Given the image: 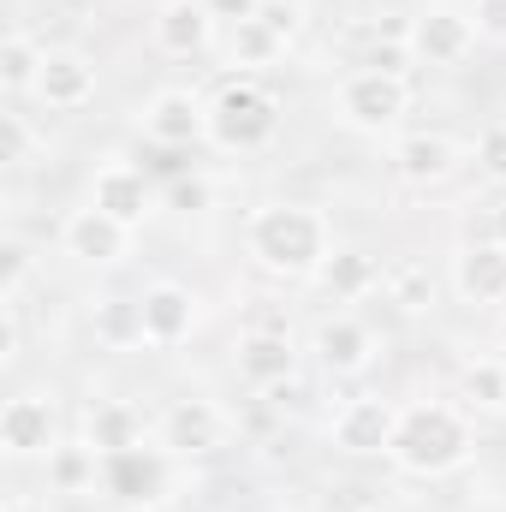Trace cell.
I'll return each instance as SVG.
<instances>
[{
	"label": "cell",
	"instance_id": "6da1fadb",
	"mask_svg": "<svg viewBox=\"0 0 506 512\" xmlns=\"http://www.w3.org/2000/svg\"><path fill=\"white\" fill-rule=\"evenodd\" d=\"M471 447H477V429H471V417L459 405H447V399H411V405H399L387 459L405 477H429L435 483V477L465 471Z\"/></svg>",
	"mask_w": 506,
	"mask_h": 512
},
{
	"label": "cell",
	"instance_id": "7a4b0ae2",
	"mask_svg": "<svg viewBox=\"0 0 506 512\" xmlns=\"http://www.w3.org/2000/svg\"><path fill=\"white\" fill-rule=\"evenodd\" d=\"M245 251L262 274L316 280V268L334 251V233H328L322 209H310V203H262L245 221Z\"/></svg>",
	"mask_w": 506,
	"mask_h": 512
},
{
	"label": "cell",
	"instance_id": "3957f363",
	"mask_svg": "<svg viewBox=\"0 0 506 512\" xmlns=\"http://www.w3.org/2000/svg\"><path fill=\"white\" fill-rule=\"evenodd\" d=\"M280 137V96L268 84H256L251 72L227 78L209 96V143L227 155H256Z\"/></svg>",
	"mask_w": 506,
	"mask_h": 512
},
{
	"label": "cell",
	"instance_id": "277c9868",
	"mask_svg": "<svg viewBox=\"0 0 506 512\" xmlns=\"http://www.w3.org/2000/svg\"><path fill=\"white\" fill-rule=\"evenodd\" d=\"M405 108H411L405 72H370V66H358V72H346L334 84V120L346 131H364V137L399 131Z\"/></svg>",
	"mask_w": 506,
	"mask_h": 512
},
{
	"label": "cell",
	"instance_id": "5b68a950",
	"mask_svg": "<svg viewBox=\"0 0 506 512\" xmlns=\"http://www.w3.org/2000/svg\"><path fill=\"white\" fill-rule=\"evenodd\" d=\"M167 483H173V453L167 447L137 441V447H120V453H102V489H108V501L149 507V501L167 495Z\"/></svg>",
	"mask_w": 506,
	"mask_h": 512
},
{
	"label": "cell",
	"instance_id": "8992f818",
	"mask_svg": "<svg viewBox=\"0 0 506 512\" xmlns=\"http://www.w3.org/2000/svg\"><path fill=\"white\" fill-rule=\"evenodd\" d=\"M0 447H6V459H48L60 447L54 393H12L0 411Z\"/></svg>",
	"mask_w": 506,
	"mask_h": 512
},
{
	"label": "cell",
	"instance_id": "52a82bcc",
	"mask_svg": "<svg viewBox=\"0 0 506 512\" xmlns=\"http://www.w3.org/2000/svg\"><path fill=\"white\" fill-rule=\"evenodd\" d=\"M227 429H233L227 411L215 399H197V393H185V399H173L161 411V447L173 459H203V453L227 447Z\"/></svg>",
	"mask_w": 506,
	"mask_h": 512
},
{
	"label": "cell",
	"instance_id": "ba28073f",
	"mask_svg": "<svg viewBox=\"0 0 506 512\" xmlns=\"http://www.w3.org/2000/svg\"><path fill=\"white\" fill-rule=\"evenodd\" d=\"M137 126L149 143H167V149H191L209 137V102L191 96V90H155L137 114Z\"/></svg>",
	"mask_w": 506,
	"mask_h": 512
},
{
	"label": "cell",
	"instance_id": "9c48e42d",
	"mask_svg": "<svg viewBox=\"0 0 506 512\" xmlns=\"http://www.w3.org/2000/svg\"><path fill=\"white\" fill-rule=\"evenodd\" d=\"M477 42L483 36H477L471 12H459V6H429V12L411 18V54L423 66H459Z\"/></svg>",
	"mask_w": 506,
	"mask_h": 512
},
{
	"label": "cell",
	"instance_id": "30bf717a",
	"mask_svg": "<svg viewBox=\"0 0 506 512\" xmlns=\"http://www.w3.org/2000/svg\"><path fill=\"white\" fill-rule=\"evenodd\" d=\"M137 310H143V340H149V346H179V340H191L197 322H203V298H197L191 286H179V280H155V286L137 298Z\"/></svg>",
	"mask_w": 506,
	"mask_h": 512
},
{
	"label": "cell",
	"instance_id": "8fae6325",
	"mask_svg": "<svg viewBox=\"0 0 506 512\" xmlns=\"http://www.w3.org/2000/svg\"><path fill=\"white\" fill-rule=\"evenodd\" d=\"M393 423H399V411L376 399V393H364V399H346L340 411H334V423H328V441L340 447V453H352V459H370V453H387L393 447Z\"/></svg>",
	"mask_w": 506,
	"mask_h": 512
},
{
	"label": "cell",
	"instance_id": "7c38bea8",
	"mask_svg": "<svg viewBox=\"0 0 506 512\" xmlns=\"http://www.w3.org/2000/svg\"><path fill=\"white\" fill-rule=\"evenodd\" d=\"M381 340L370 322H358L352 310H340V316H322L316 322V358H322V370L328 376H364L370 364H376Z\"/></svg>",
	"mask_w": 506,
	"mask_h": 512
},
{
	"label": "cell",
	"instance_id": "4fadbf2b",
	"mask_svg": "<svg viewBox=\"0 0 506 512\" xmlns=\"http://www.w3.org/2000/svg\"><path fill=\"white\" fill-rule=\"evenodd\" d=\"M60 245H66L72 262H84V268H114V262L131 251V227L114 221V215H102V209L90 203V209H72V215H66Z\"/></svg>",
	"mask_w": 506,
	"mask_h": 512
},
{
	"label": "cell",
	"instance_id": "5bb4252c",
	"mask_svg": "<svg viewBox=\"0 0 506 512\" xmlns=\"http://www.w3.org/2000/svg\"><path fill=\"white\" fill-rule=\"evenodd\" d=\"M233 364H239V376H245L256 393H274V387H286L298 376V346H292L286 328H245Z\"/></svg>",
	"mask_w": 506,
	"mask_h": 512
},
{
	"label": "cell",
	"instance_id": "9a60e30c",
	"mask_svg": "<svg viewBox=\"0 0 506 512\" xmlns=\"http://www.w3.org/2000/svg\"><path fill=\"white\" fill-rule=\"evenodd\" d=\"M90 203L102 209V215H114V221H126L131 233L155 215V185L143 179V167H131V161H108V167H96V179H90Z\"/></svg>",
	"mask_w": 506,
	"mask_h": 512
},
{
	"label": "cell",
	"instance_id": "2e32d148",
	"mask_svg": "<svg viewBox=\"0 0 506 512\" xmlns=\"http://www.w3.org/2000/svg\"><path fill=\"white\" fill-rule=\"evenodd\" d=\"M42 108H54V114H72V108H84L90 96H96V60L90 54H78V48H48V60H42V78H36V90H30Z\"/></svg>",
	"mask_w": 506,
	"mask_h": 512
},
{
	"label": "cell",
	"instance_id": "e0dca14e",
	"mask_svg": "<svg viewBox=\"0 0 506 512\" xmlns=\"http://www.w3.org/2000/svg\"><path fill=\"white\" fill-rule=\"evenodd\" d=\"M149 36H155V48H161L167 60H197V54L215 48V12H209L203 0H167V6L155 12Z\"/></svg>",
	"mask_w": 506,
	"mask_h": 512
},
{
	"label": "cell",
	"instance_id": "ac0fdd59",
	"mask_svg": "<svg viewBox=\"0 0 506 512\" xmlns=\"http://www.w3.org/2000/svg\"><path fill=\"white\" fill-rule=\"evenodd\" d=\"M453 167H459V143L447 131H405L393 143V173L405 185H441L453 179Z\"/></svg>",
	"mask_w": 506,
	"mask_h": 512
},
{
	"label": "cell",
	"instance_id": "d6986e66",
	"mask_svg": "<svg viewBox=\"0 0 506 512\" xmlns=\"http://www.w3.org/2000/svg\"><path fill=\"white\" fill-rule=\"evenodd\" d=\"M453 292L465 304H506V245H465L453 256Z\"/></svg>",
	"mask_w": 506,
	"mask_h": 512
},
{
	"label": "cell",
	"instance_id": "ffe728a7",
	"mask_svg": "<svg viewBox=\"0 0 506 512\" xmlns=\"http://www.w3.org/2000/svg\"><path fill=\"white\" fill-rule=\"evenodd\" d=\"M316 280H322V292L328 298H340V304H352V298H370L381 280H387V268H381L376 251H364V245H334L328 262L316 268Z\"/></svg>",
	"mask_w": 506,
	"mask_h": 512
},
{
	"label": "cell",
	"instance_id": "44dd1931",
	"mask_svg": "<svg viewBox=\"0 0 506 512\" xmlns=\"http://www.w3.org/2000/svg\"><path fill=\"white\" fill-rule=\"evenodd\" d=\"M84 441L96 447V453H120V447H137L143 441V417L120 405V399H90V411H84Z\"/></svg>",
	"mask_w": 506,
	"mask_h": 512
},
{
	"label": "cell",
	"instance_id": "7402d4cb",
	"mask_svg": "<svg viewBox=\"0 0 506 512\" xmlns=\"http://www.w3.org/2000/svg\"><path fill=\"white\" fill-rule=\"evenodd\" d=\"M48 483H54L60 495L96 489V483H102V453H96L90 441H60V447L48 453Z\"/></svg>",
	"mask_w": 506,
	"mask_h": 512
},
{
	"label": "cell",
	"instance_id": "603a6c76",
	"mask_svg": "<svg viewBox=\"0 0 506 512\" xmlns=\"http://www.w3.org/2000/svg\"><path fill=\"white\" fill-rule=\"evenodd\" d=\"M459 399L483 417H506V358H471L459 370Z\"/></svg>",
	"mask_w": 506,
	"mask_h": 512
},
{
	"label": "cell",
	"instance_id": "cb8c5ba5",
	"mask_svg": "<svg viewBox=\"0 0 506 512\" xmlns=\"http://www.w3.org/2000/svg\"><path fill=\"white\" fill-rule=\"evenodd\" d=\"M42 60H48V48H36L24 30H12V36L0 42V90H6V96H30L36 78H42Z\"/></svg>",
	"mask_w": 506,
	"mask_h": 512
},
{
	"label": "cell",
	"instance_id": "d4e9b609",
	"mask_svg": "<svg viewBox=\"0 0 506 512\" xmlns=\"http://www.w3.org/2000/svg\"><path fill=\"white\" fill-rule=\"evenodd\" d=\"M227 54H233V66H239V72H262V66H274V60L286 54V36H280V30H268L262 18H245V24H233Z\"/></svg>",
	"mask_w": 506,
	"mask_h": 512
},
{
	"label": "cell",
	"instance_id": "484cf974",
	"mask_svg": "<svg viewBox=\"0 0 506 512\" xmlns=\"http://www.w3.org/2000/svg\"><path fill=\"white\" fill-rule=\"evenodd\" d=\"M96 340L102 346H143V310H137V298H102L96 304Z\"/></svg>",
	"mask_w": 506,
	"mask_h": 512
},
{
	"label": "cell",
	"instance_id": "4316f807",
	"mask_svg": "<svg viewBox=\"0 0 506 512\" xmlns=\"http://www.w3.org/2000/svg\"><path fill=\"white\" fill-rule=\"evenodd\" d=\"M381 286H387V298H393L405 316H417V310H429V304H435V280H429V268H423V262H393Z\"/></svg>",
	"mask_w": 506,
	"mask_h": 512
},
{
	"label": "cell",
	"instance_id": "83f0119b",
	"mask_svg": "<svg viewBox=\"0 0 506 512\" xmlns=\"http://www.w3.org/2000/svg\"><path fill=\"white\" fill-rule=\"evenodd\" d=\"M36 131H30V120L24 114H0V161L6 167H30L36 161Z\"/></svg>",
	"mask_w": 506,
	"mask_h": 512
},
{
	"label": "cell",
	"instance_id": "f1b7e54d",
	"mask_svg": "<svg viewBox=\"0 0 506 512\" xmlns=\"http://www.w3.org/2000/svg\"><path fill=\"white\" fill-rule=\"evenodd\" d=\"M24 280H30V251L6 239L0 245V304H24Z\"/></svg>",
	"mask_w": 506,
	"mask_h": 512
},
{
	"label": "cell",
	"instance_id": "f546056e",
	"mask_svg": "<svg viewBox=\"0 0 506 512\" xmlns=\"http://www.w3.org/2000/svg\"><path fill=\"white\" fill-rule=\"evenodd\" d=\"M477 167H483L489 185H506V120L477 137Z\"/></svg>",
	"mask_w": 506,
	"mask_h": 512
},
{
	"label": "cell",
	"instance_id": "4dcf8cb0",
	"mask_svg": "<svg viewBox=\"0 0 506 512\" xmlns=\"http://www.w3.org/2000/svg\"><path fill=\"white\" fill-rule=\"evenodd\" d=\"M167 197H173V209H185V215H203L215 191H209V179H203V173H185V179H173V191H167Z\"/></svg>",
	"mask_w": 506,
	"mask_h": 512
},
{
	"label": "cell",
	"instance_id": "1f68e13d",
	"mask_svg": "<svg viewBox=\"0 0 506 512\" xmlns=\"http://www.w3.org/2000/svg\"><path fill=\"white\" fill-rule=\"evenodd\" d=\"M471 24L483 42H501L506 48V0H471Z\"/></svg>",
	"mask_w": 506,
	"mask_h": 512
},
{
	"label": "cell",
	"instance_id": "d6a6232c",
	"mask_svg": "<svg viewBox=\"0 0 506 512\" xmlns=\"http://www.w3.org/2000/svg\"><path fill=\"white\" fill-rule=\"evenodd\" d=\"M268 30H280L286 42L298 36V24H304V12H298V0H262V12H256Z\"/></svg>",
	"mask_w": 506,
	"mask_h": 512
},
{
	"label": "cell",
	"instance_id": "836d02e7",
	"mask_svg": "<svg viewBox=\"0 0 506 512\" xmlns=\"http://www.w3.org/2000/svg\"><path fill=\"white\" fill-rule=\"evenodd\" d=\"M18 310H24V304H0V364H18V346H24Z\"/></svg>",
	"mask_w": 506,
	"mask_h": 512
},
{
	"label": "cell",
	"instance_id": "e575fe53",
	"mask_svg": "<svg viewBox=\"0 0 506 512\" xmlns=\"http://www.w3.org/2000/svg\"><path fill=\"white\" fill-rule=\"evenodd\" d=\"M203 6L215 12V24H245V18L262 12V0H203Z\"/></svg>",
	"mask_w": 506,
	"mask_h": 512
},
{
	"label": "cell",
	"instance_id": "d590c367",
	"mask_svg": "<svg viewBox=\"0 0 506 512\" xmlns=\"http://www.w3.org/2000/svg\"><path fill=\"white\" fill-rule=\"evenodd\" d=\"M489 227H495V245H506V203H495V215H489Z\"/></svg>",
	"mask_w": 506,
	"mask_h": 512
},
{
	"label": "cell",
	"instance_id": "8d00e7d4",
	"mask_svg": "<svg viewBox=\"0 0 506 512\" xmlns=\"http://www.w3.org/2000/svg\"><path fill=\"white\" fill-rule=\"evenodd\" d=\"M6 512H48V501H6Z\"/></svg>",
	"mask_w": 506,
	"mask_h": 512
},
{
	"label": "cell",
	"instance_id": "74e56055",
	"mask_svg": "<svg viewBox=\"0 0 506 512\" xmlns=\"http://www.w3.org/2000/svg\"><path fill=\"white\" fill-rule=\"evenodd\" d=\"M501 352H506V316H501Z\"/></svg>",
	"mask_w": 506,
	"mask_h": 512
},
{
	"label": "cell",
	"instance_id": "f35d334b",
	"mask_svg": "<svg viewBox=\"0 0 506 512\" xmlns=\"http://www.w3.org/2000/svg\"><path fill=\"white\" fill-rule=\"evenodd\" d=\"M364 512H376V507H364Z\"/></svg>",
	"mask_w": 506,
	"mask_h": 512
}]
</instances>
